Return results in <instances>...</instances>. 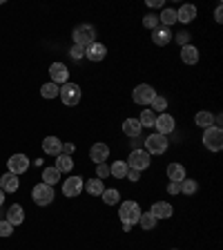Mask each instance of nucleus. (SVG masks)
Returning <instances> with one entry per match:
<instances>
[{
    "label": "nucleus",
    "instance_id": "nucleus-12",
    "mask_svg": "<svg viewBox=\"0 0 223 250\" xmlns=\"http://www.w3.org/2000/svg\"><path fill=\"white\" fill-rule=\"evenodd\" d=\"M49 76H52V83H67L69 81V69L67 65H62V62H52L49 65Z\"/></svg>",
    "mask_w": 223,
    "mask_h": 250
},
{
    "label": "nucleus",
    "instance_id": "nucleus-8",
    "mask_svg": "<svg viewBox=\"0 0 223 250\" xmlns=\"http://www.w3.org/2000/svg\"><path fill=\"white\" fill-rule=\"evenodd\" d=\"M154 96H156L154 87H152V85H147V83L136 85L134 92H132V101H134L136 105H150Z\"/></svg>",
    "mask_w": 223,
    "mask_h": 250
},
{
    "label": "nucleus",
    "instance_id": "nucleus-26",
    "mask_svg": "<svg viewBox=\"0 0 223 250\" xmlns=\"http://www.w3.org/2000/svg\"><path fill=\"white\" fill-rule=\"evenodd\" d=\"M58 181H61V172H58L56 167H45V170H42V183L54 188Z\"/></svg>",
    "mask_w": 223,
    "mask_h": 250
},
{
    "label": "nucleus",
    "instance_id": "nucleus-10",
    "mask_svg": "<svg viewBox=\"0 0 223 250\" xmlns=\"http://www.w3.org/2000/svg\"><path fill=\"white\" fill-rule=\"evenodd\" d=\"M156 132L163 136H167L170 132H174V127H177V121H174V116L167 114V112H163V114L156 116V123H154Z\"/></svg>",
    "mask_w": 223,
    "mask_h": 250
},
{
    "label": "nucleus",
    "instance_id": "nucleus-35",
    "mask_svg": "<svg viewBox=\"0 0 223 250\" xmlns=\"http://www.w3.org/2000/svg\"><path fill=\"white\" fill-rule=\"evenodd\" d=\"M41 96H42V99H56V96H58V85L52 83V81H49V83H45L41 87Z\"/></svg>",
    "mask_w": 223,
    "mask_h": 250
},
{
    "label": "nucleus",
    "instance_id": "nucleus-34",
    "mask_svg": "<svg viewBox=\"0 0 223 250\" xmlns=\"http://www.w3.org/2000/svg\"><path fill=\"white\" fill-rule=\"evenodd\" d=\"M199 190V183L194 181V179H183L181 181V192L187 194V197H192V194H197Z\"/></svg>",
    "mask_w": 223,
    "mask_h": 250
},
{
    "label": "nucleus",
    "instance_id": "nucleus-16",
    "mask_svg": "<svg viewBox=\"0 0 223 250\" xmlns=\"http://www.w3.org/2000/svg\"><path fill=\"white\" fill-rule=\"evenodd\" d=\"M152 42L154 45H159V47H165V45H170L172 42V31H170V27H156L154 31H152Z\"/></svg>",
    "mask_w": 223,
    "mask_h": 250
},
{
    "label": "nucleus",
    "instance_id": "nucleus-32",
    "mask_svg": "<svg viewBox=\"0 0 223 250\" xmlns=\"http://www.w3.org/2000/svg\"><path fill=\"white\" fill-rule=\"evenodd\" d=\"M139 123H141V127H154L156 114L152 112V109H143V112H141V116H139Z\"/></svg>",
    "mask_w": 223,
    "mask_h": 250
},
{
    "label": "nucleus",
    "instance_id": "nucleus-39",
    "mask_svg": "<svg viewBox=\"0 0 223 250\" xmlns=\"http://www.w3.org/2000/svg\"><path fill=\"white\" fill-rule=\"evenodd\" d=\"M174 38V41L179 42V45L181 47H185V45H190V34H187V31H179L177 36H172Z\"/></svg>",
    "mask_w": 223,
    "mask_h": 250
},
{
    "label": "nucleus",
    "instance_id": "nucleus-38",
    "mask_svg": "<svg viewBox=\"0 0 223 250\" xmlns=\"http://www.w3.org/2000/svg\"><path fill=\"white\" fill-rule=\"evenodd\" d=\"M9 234H14V226L7 219H0V237H9Z\"/></svg>",
    "mask_w": 223,
    "mask_h": 250
},
{
    "label": "nucleus",
    "instance_id": "nucleus-5",
    "mask_svg": "<svg viewBox=\"0 0 223 250\" xmlns=\"http://www.w3.org/2000/svg\"><path fill=\"white\" fill-rule=\"evenodd\" d=\"M54 188L47 186V183H36V186L31 188V199H34V203L36 206H49V203L54 201Z\"/></svg>",
    "mask_w": 223,
    "mask_h": 250
},
{
    "label": "nucleus",
    "instance_id": "nucleus-48",
    "mask_svg": "<svg viewBox=\"0 0 223 250\" xmlns=\"http://www.w3.org/2000/svg\"><path fill=\"white\" fill-rule=\"evenodd\" d=\"M172 250H179V248H172Z\"/></svg>",
    "mask_w": 223,
    "mask_h": 250
},
{
    "label": "nucleus",
    "instance_id": "nucleus-37",
    "mask_svg": "<svg viewBox=\"0 0 223 250\" xmlns=\"http://www.w3.org/2000/svg\"><path fill=\"white\" fill-rule=\"evenodd\" d=\"M107 177H109V166L107 163H96V179L105 181Z\"/></svg>",
    "mask_w": 223,
    "mask_h": 250
},
{
    "label": "nucleus",
    "instance_id": "nucleus-40",
    "mask_svg": "<svg viewBox=\"0 0 223 250\" xmlns=\"http://www.w3.org/2000/svg\"><path fill=\"white\" fill-rule=\"evenodd\" d=\"M69 54H72L74 61H81V58H85V49H83V47H78V45H74L72 49H69Z\"/></svg>",
    "mask_w": 223,
    "mask_h": 250
},
{
    "label": "nucleus",
    "instance_id": "nucleus-11",
    "mask_svg": "<svg viewBox=\"0 0 223 250\" xmlns=\"http://www.w3.org/2000/svg\"><path fill=\"white\" fill-rule=\"evenodd\" d=\"M7 167H9V172L16 174V177H18V174H25V172L29 170V159H27L25 154H14L9 161H7Z\"/></svg>",
    "mask_w": 223,
    "mask_h": 250
},
{
    "label": "nucleus",
    "instance_id": "nucleus-31",
    "mask_svg": "<svg viewBox=\"0 0 223 250\" xmlns=\"http://www.w3.org/2000/svg\"><path fill=\"white\" fill-rule=\"evenodd\" d=\"M139 226L143 230H154L156 228V219H154V214L152 212H141V217H139Z\"/></svg>",
    "mask_w": 223,
    "mask_h": 250
},
{
    "label": "nucleus",
    "instance_id": "nucleus-2",
    "mask_svg": "<svg viewBox=\"0 0 223 250\" xmlns=\"http://www.w3.org/2000/svg\"><path fill=\"white\" fill-rule=\"evenodd\" d=\"M72 38H74V45L87 49L92 42H96V29H94L92 25H78L76 29H74Z\"/></svg>",
    "mask_w": 223,
    "mask_h": 250
},
{
    "label": "nucleus",
    "instance_id": "nucleus-33",
    "mask_svg": "<svg viewBox=\"0 0 223 250\" xmlns=\"http://www.w3.org/2000/svg\"><path fill=\"white\" fill-rule=\"evenodd\" d=\"M152 112H154V114H163V112H165L167 109V99L165 96H159V94H156L154 99H152Z\"/></svg>",
    "mask_w": 223,
    "mask_h": 250
},
{
    "label": "nucleus",
    "instance_id": "nucleus-22",
    "mask_svg": "<svg viewBox=\"0 0 223 250\" xmlns=\"http://www.w3.org/2000/svg\"><path fill=\"white\" fill-rule=\"evenodd\" d=\"M181 61L185 62V65H197L199 62V49L192 45V42L181 47Z\"/></svg>",
    "mask_w": 223,
    "mask_h": 250
},
{
    "label": "nucleus",
    "instance_id": "nucleus-46",
    "mask_svg": "<svg viewBox=\"0 0 223 250\" xmlns=\"http://www.w3.org/2000/svg\"><path fill=\"white\" fill-rule=\"evenodd\" d=\"M132 228H134V226H130V224H123V230H125V232H132Z\"/></svg>",
    "mask_w": 223,
    "mask_h": 250
},
{
    "label": "nucleus",
    "instance_id": "nucleus-41",
    "mask_svg": "<svg viewBox=\"0 0 223 250\" xmlns=\"http://www.w3.org/2000/svg\"><path fill=\"white\" fill-rule=\"evenodd\" d=\"M167 194H181V183H177V181L167 183Z\"/></svg>",
    "mask_w": 223,
    "mask_h": 250
},
{
    "label": "nucleus",
    "instance_id": "nucleus-42",
    "mask_svg": "<svg viewBox=\"0 0 223 250\" xmlns=\"http://www.w3.org/2000/svg\"><path fill=\"white\" fill-rule=\"evenodd\" d=\"M74 150H76V146L74 143H62V154H74Z\"/></svg>",
    "mask_w": 223,
    "mask_h": 250
},
{
    "label": "nucleus",
    "instance_id": "nucleus-44",
    "mask_svg": "<svg viewBox=\"0 0 223 250\" xmlns=\"http://www.w3.org/2000/svg\"><path fill=\"white\" fill-rule=\"evenodd\" d=\"M214 21L223 22V9H221V5H217V9H214Z\"/></svg>",
    "mask_w": 223,
    "mask_h": 250
},
{
    "label": "nucleus",
    "instance_id": "nucleus-7",
    "mask_svg": "<svg viewBox=\"0 0 223 250\" xmlns=\"http://www.w3.org/2000/svg\"><path fill=\"white\" fill-rule=\"evenodd\" d=\"M127 167H130V170H136V172H143V170H147V167H150V154H147L145 150H132L130 152V156H127Z\"/></svg>",
    "mask_w": 223,
    "mask_h": 250
},
{
    "label": "nucleus",
    "instance_id": "nucleus-21",
    "mask_svg": "<svg viewBox=\"0 0 223 250\" xmlns=\"http://www.w3.org/2000/svg\"><path fill=\"white\" fill-rule=\"evenodd\" d=\"M42 150L47 152V154L52 156H58L62 152V143L58 136H45V141H42Z\"/></svg>",
    "mask_w": 223,
    "mask_h": 250
},
{
    "label": "nucleus",
    "instance_id": "nucleus-3",
    "mask_svg": "<svg viewBox=\"0 0 223 250\" xmlns=\"http://www.w3.org/2000/svg\"><path fill=\"white\" fill-rule=\"evenodd\" d=\"M203 146L210 152H219L223 147V130L219 125H212L208 130H203Z\"/></svg>",
    "mask_w": 223,
    "mask_h": 250
},
{
    "label": "nucleus",
    "instance_id": "nucleus-1",
    "mask_svg": "<svg viewBox=\"0 0 223 250\" xmlns=\"http://www.w3.org/2000/svg\"><path fill=\"white\" fill-rule=\"evenodd\" d=\"M141 206L136 201H132V199H127V201H121V208H119V219L121 224H130V226H136L139 224V217H141Z\"/></svg>",
    "mask_w": 223,
    "mask_h": 250
},
{
    "label": "nucleus",
    "instance_id": "nucleus-36",
    "mask_svg": "<svg viewBox=\"0 0 223 250\" xmlns=\"http://www.w3.org/2000/svg\"><path fill=\"white\" fill-rule=\"evenodd\" d=\"M143 25H145L147 29H152V31H154L156 27L161 25V22H159V16H154V14H147L145 18H143Z\"/></svg>",
    "mask_w": 223,
    "mask_h": 250
},
{
    "label": "nucleus",
    "instance_id": "nucleus-20",
    "mask_svg": "<svg viewBox=\"0 0 223 250\" xmlns=\"http://www.w3.org/2000/svg\"><path fill=\"white\" fill-rule=\"evenodd\" d=\"M141 132H143V127H141L139 119H125L123 121V134L130 136V139H139Z\"/></svg>",
    "mask_w": 223,
    "mask_h": 250
},
{
    "label": "nucleus",
    "instance_id": "nucleus-28",
    "mask_svg": "<svg viewBox=\"0 0 223 250\" xmlns=\"http://www.w3.org/2000/svg\"><path fill=\"white\" fill-rule=\"evenodd\" d=\"M159 22H161V27H172L177 22V11L165 7V9L161 11V16H159Z\"/></svg>",
    "mask_w": 223,
    "mask_h": 250
},
{
    "label": "nucleus",
    "instance_id": "nucleus-17",
    "mask_svg": "<svg viewBox=\"0 0 223 250\" xmlns=\"http://www.w3.org/2000/svg\"><path fill=\"white\" fill-rule=\"evenodd\" d=\"M194 18H197V7L194 5H181L177 9V21L183 22V25H190Z\"/></svg>",
    "mask_w": 223,
    "mask_h": 250
},
{
    "label": "nucleus",
    "instance_id": "nucleus-30",
    "mask_svg": "<svg viewBox=\"0 0 223 250\" xmlns=\"http://www.w3.org/2000/svg\"><path fill=\"white\" fill-rule=\"evenodd\" d=\"M101 197H103V201L107 203V206H116V203L121 201V192L119 190H114V188H105Z\"/></svg>",
    "mask_w": 223,
    "mask_h": 250
},
{
    "label": "nucleus",
    "instance_id": "nucleus-4",
    "mask_svg": "<svg viewBox=\"0 0 223 250\" xmlns=\"http://www.w3.org/2000/svg\"><path fill=\"white\" fill-rule=\"evenodd\" d=\"M58 96H61V101L67 107H72V105H78L81 103V96H83V92H81V87H78L76 83H65L62 87H58Z\"/></svg>",
    "mask_w": 223,
    "mask_h": 250
},
{
    "label": "nucleus",
    "instance_id": "nucleus-27",
    "mask_svg": "<svg viewBox=\"0 0 223 250\" xmlns=\"http://www.w3.org/2000/svg\"><path fill=\"white\" fill-rule=\"evenodd\" d=\"M194 123H197L199 127H203V130H208V127H212L214 125V116L210 114V112H197Z\"/></svg>",
    "mask_w": 223,
    "mask_h": 250
},
{
    "label": "nucleus",
    "instance_id": "nucleus-25",
    "mask_svg": "<svg viewBox=\"0 0 223 250\" xmlns=\"http://www.w3.org/2000/svg\"><path fill=\"white\" fill-rule=\"evenodd\" d=\"M127 163L125 161H114L112 166H109V177H114V179H125L127 177Z\"/></svg>",
    "mask_w": 223,
    "mask_h": 250
},
{
    "label": "nucleus",
    "instance_id": "nucleus-47",
    "mask_svg": "<svg viewBox=\"0 0 223 250\" xmlns=\"http://www.w3.org/2000/svg\"><path fill=\"white\" fill-rule=\"evenodd\" d=\"M5 203V192H2V188H0V206Z\"/></svg>",
    "mask_w": 223,
    "mask_h": 250
},
{
    "label": "nucleus",
    "instance_id": "nucleus-13",
    "mask_svg": "<svg viewBox=\"0 0 223 250\" xmlns=\"http://www.w3.org/2000/svg\"><path fill=\"white\" fill-rule=\"evenodd\" d=\"M89 159H92L94 163H105L109 159V146L107 143H103V141L94 143L92 150H89Z\"/></svg>",
    "mask_w": 223,
    "mask_h": 250
},
{
    "label": "nucleus",
    "instance_id": "nucleus-29",
    "mask_svg": "<svg viewBox=\"0 0 223 250\" xmlns=\"http://www.w3.org/2000/svg\"><path fill=\"white\" fill-rule=\"evenodd\" d=\"M85 190H87L92 197H101V194H103V190H105V186H103V181H101V179H89V181L85 183Z\"/></svg>",
    "mask_w": 223,
    "mask_h": 250
},
{
    "label": "nucleus",
    "instance_id": "nucleus-24",
    "mask_svg": "<svg viewBox=\"0 0 223 250\" xmlns=\"http://www.w3.org/2000/svg\"><path fill=\"white\" fill-rule=\"evenodd\" d=\"M54 167H56V170L61 172V174H62V172H72V167H74V159H72L69 154H62V152H61V154L56 156V166H54Z\"/></svg>",
    "mask_w": 223,
    "mask_h": 250
},
{
    "label": "nucleus",
    "instance_id": "nucleus-18",
    "mask_svg": "<svg viewBox=\"0 0 223 250\" xmlns=\"http://www.w3.org/2000/svg\"><path fill=\"white\" fill-rule=\"evenodd\" d=\"M18 186H20V179L16 177V174H11V172H7V174H2L0 177V188H2V192H16L18 190Z\"/></svg>",
    "mask_w": 223,
    "mask_h": 250
},
{
    "label": "nucleus",
    "instance_id": "nucleus-45",
    "mask_svg": "<svg viewBox=\"0 0 223 250\" xmlns=\"http://www.w3.org/2000/svg\"><path fill=\"white\" fill-rule=\"evenodd\" d=\"M147 7H163V0H147Z\"/></svg>",
    "mask_w": 223,
    "mask_h": 250
},
{
    "label": "nucleus",
    "instance_id": "nucleus-23",
    "mask_svg": "<svg viewBox=\"0 0 223 250\" xmlns=\"http://www.w3.org/2000/svg\"><path fill=\"white\" fill-rule=\"evenodd\" d=\"M167 177H170V181L181 183L183 179H187L185 167H183L181 163H170V166H167Z\"/></svg>",
    "mask_w": 223,
    "mask_h": 250
},
{
    "label": "nucleus",
    "instance_id": "nucleus-6",
    "mask_svg": "<svg viewBox=\"0 0 223 250\" xmlns=\"http://www.w3.org/2000/svg\"><path fill=\"white\" fill-rule=\"evenodd\" d=\"M167 147H170V141H167V136H163V134H150L145 139V152L147 154H165L167 152Z\"/></svg>",
    "mask_w": 223,
    "mask_h": 250
},
{
    "label": "nucleus",
    "instance_id": "nucleus-15",
    "mask_svg": "<svg viewBox=\"0 0 223 250\" xmlns=\"http://www.w3.org/2000/svg\"><path fill=\"white\" fill-rule=\"evenodd\" d=\"M105 56H107V47H105L103 42H92V45L85 49V58H87V61H92V62L103 61Z\"/></svg>",
    "mask_w": 223,
    "mask_h": 250
},
{
    "label": "nucleus",
    "instance_id": "nucleus-19",
    "mask_svg": "<svg viewBox=\"0 0 223 250\" xmlns=\"http://www.w3.org/2000/svg\"><path fill=\"white\" fill-rule=\"evenodd\" d=\"M7 221H9L11 226H20L22 221H25V210H22L20 203L9 206V210H7Z\"/></svg>",
    "mask_w": 223,
    "mask_h": 250
},
{
    "label": "nucleus",
    "instance_id": "nucleus-43",
    "mask_svg": "<svg viewBox=\"0 0 223 250\" xmlns=\"http://www.w3.org/2000/svg\"><path fill=\"white\" fill-rule=\"evenodd\" d=\"M125 179H130V181H139L141 179V172H136V170H127V177Z\"/></svg>",
    "mask_w": 223,
    "mask_h": 250
},
{
    "label": "nucleus",
    "instance_id": "nucleus-14",
    "mask_svg": "<svg viewBox=\"0 0 223 250\" xmlns=\"http://www.w3.org/2000/svg\"><path fill=\"white\" fill-rule=\"evenodd\" d=\"M150 212L154 214L156 221H161V219H170L172 214H174V208H172V203H167V201H156V203H152Z\"/></svg>",
    "mask_w": 223,
    "mask_h": 250
},
{
    "label": "nucleus",
    "instance_id": "nucleus-9",
    "mask_svg": "<svg viewBox=\"0 0 223 250\" xmlns=\"http://www.w3.org/2000/svg\"><path fill=\"white\" fill-rule=\"evenodd\" d=\"M83 188H85L83 177H67L65 181H62V194H65L67 199H74V197H78V194L83 192Z\"/></svg>",
    "mask_w": 223,
    "mask_h": 250
}]
</instances>
